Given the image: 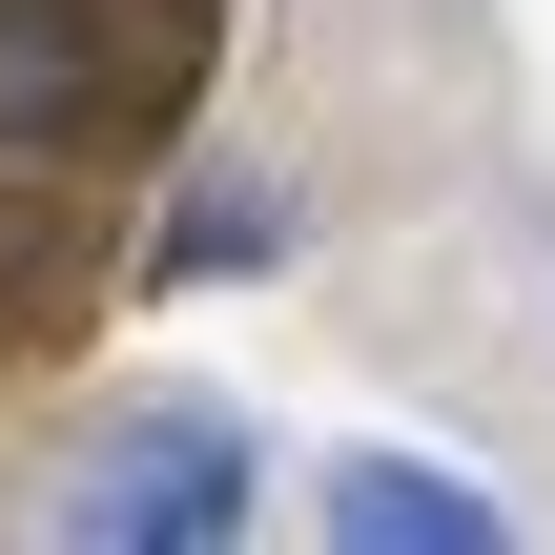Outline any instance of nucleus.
<instances>
[{
  "instance_id": "nucleus-1",
  "label": "nucleus",
  "mask_w": 555,
  "mask_h": 555,
  "mask_svg": "<svg viewBox=\"0 0 555 555\" xmlns=\"http://www.w3.org/2000/svg\"><path fill=\"white\" fill-rule=\"evenodd\" d=\"M247 494H268V453H247V412H124L82 474H62V535L82 555H227L247 535Z\"/></svg>"
},
{
  "instance_id": "nucleus-2",
  "label": "nucleus",
  "mask_w": 555,
  "mask_h": 555,
  "mask_svg": "<svg viewBox=\"0 0 555 555\" xmlns=\"http://www.w3.org/2000/svg\"><path fill=\"white\" fill-rule=\"evenodd\" d=\"M124 103V21L103 0H0V165H62Z\"/></svg>"
},
{
  "instance_id": "nucleus-3",
  "label": "nucleus",
  "mask_w": 555,
  "mask_h": 555,
  "mask_svg": "<svg viewBox=\"0 0 555 555\" xmlns=\"http://www.w3.org/2000/svg\"><path fill=\"white\" fill-rule=\"evenodd\" d=\"M330 535L350 555H494V494L433 474V453H350V474H330Z\"/></svg>"
},
{
  "instance_id": "nucleus-4",
  "label": "nucleus",
  "mask_w": 555,
  "mask_h": 555,
  "mask_svg": "<svg viewBox=\"0 0 555 555\" xmlns=\"http://www.w3.org/2000/svg\"><path fill=\"white\" fill-rule=\"evenodd\" d=\"M268 247H288V185H247V165H206V185L165 206V247H144V268H165V288H227V268H268Z\"/></svg>"
}]
</instances>
